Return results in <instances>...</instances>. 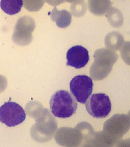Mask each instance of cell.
I'll return each mask as SVG.
<instances>
[{
    "mask_svg": "<svg viewBox=\"0 0 130 147\" xmlns=\"http://www.w3.org/2000/svg\"><path fill=\"white\" fill-rule=\"evenodd\" d=\"M78 104L68 91L59 90L55 92L50 100L51 113L58 118H68L76 112Z\"/></svg>",
    "mask_w": 130,
    "mask_h": 147,
    "instance_id": "1",
    "label": "cell"
},
{
    "mask_svg": "<svg viewBox=\"0 0 130 147\" xmlns=\"http://www.w3.org/2000/svg\"><path fill=\"white\" fill-rule=\"evenodd\" d=\"M87 112L94 118H105L111 110L109 97L105 93H98L90 95L85 102Z\"/></svg>",
    "mask_w": 130,
    "mask_h": 147,
    "instance_id": "2",
    "label": "cell"
},
{
    "mask_svg": "<svg viewBox=\"0 0 130 147\" xmlns=\"http://www.w3.org/2000/svg\"><path fill=\"white\" fill-rule=\"evenodd\" d=\"M26 118L24 110L15 102H7L0 107V122L7 127H14L24 122Z\"/></svg>",
    "mask_w": 130,
    "mask_h": 147,
    "instance_id": "3",
    "label": "cell"
},
{
    "mask_svg": "<svg viewBox=\"0 0 130 147\" xmlns=\"http://www.w3.org/2000/svg\"><path fill=\"white\" fill-rule=\"evenodd\" d=\"M70 91L74 99L80 104H85L93 90V82L87 75H76L70 81Z\"/></svg>",
    "mask_w": 130,
    "mask_h": 147,
    "instance_id": "4",
    "label": "cell"
},
{
    "mask_svg": "<svg viewBox=\"0 0 130 147\" xmlns=\"http://www.w3.org/2000/svg\"><path fill=\"white\" fill-rule=\"evenodd\" d=\"M67 66L75 69L83 68L87 65L89 61V54L86 48L82 46H74L68 49L66 53Z\"/></svg>",
    "mask_w": 130,
    "mask_h": 147,
    "instance_id": "5",
    "label": "cell"
},
{
    "mask_svg": "<svg viewBox=\"0 0 130 147\" xmlns=\"http://www.w3.org/2000/svg\"><path fill=\"white\" fill-rule=\"evenodd\" d=\"M23 0H1L0 7L8 15H15L21 10Z\"/></svg>",
    "mask_w": 130,
    "mask_h": 147,
    "instance_id": "6",
    "label": "cell"
},
{
    "mask_svg": "<svg viewBox=\"0 0 130 147\" xmlns=\"http://www.w3.org/2000/svg\"><path fill=\"white\" fill-rule=\"evenodd\" d=\"M51 15L53 21L56 22V24L60 28H66L70 24L71 15L66 10L58 11L56 7L53 9L52 12L48 13Z\"/></svg>",
    "mask_w": 130,
    "mask_h": 147,
    "instance_id": "7",
    "label": "cell"
}]
</instances>
